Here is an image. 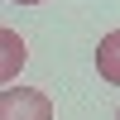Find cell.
Returning <instances> with one entry per match:
<instances>
[{
	"label": "cell",
	"mask_w": 120,
	"mask_h": 120,
	"mask_svg": "<svg viewBox=\"0 0 120 120\" xmlns=\"http://www.w3.org/2000/svg\"><path fill=\"white\" fill-rule=\"evenodd\" d=\"M15 5H43V0H15Z\"/></svg>",
	"instance_id": "obj_4"
},
{
	"label": "cell",
	"mask_w": 120,
	"mask_h": 120,
	"mask_svg": "<svg viewBox=\"0 0 120 120\" xmlns=\"http://www.w3.org/2000/svg\"><path fill=\"white\" fill-rule=\"evenodd\" d=\"M115 115H120V111H115Z\"/></svg>",
	"instance_id": "obj_5"
},
{
	"label": "cell",
	"mask_w": 120,
	"mask_h": 120,
	"mask_svg": "<svg viewBox=\"0 0 120 120\" xmlns=\"http://www.w3.org/2000/svg\"><path fill=\"white\" fill-rule=\"evenodd\" d=\"M0 48H5L0 77H5V82H15V77H19V67H24V58H29V48H24V38H19L15 29H0Z\"/></svg>",
	"instance_id": "obj_3"
},
{
	"label": "cell",
	"mask_w": 120,
	"mask_h": 120,
	"mask_svg": "<svg viewBox=\"0 0 120 120\" xmlns=\"http://www.w3.org/2000/svg\"><path fill=\"white\" fill-rule=\"evenodd\" d=\"M96 77L111 82V86H120V29H111L96 43Z\"/></svg>",
	"instance_id": "obj_2"
},
{
	"label": "cell",
	"mask_w": 120,
	"mask_h": 120,
	"mask_svg": "<svg viewBox=\"0 0 120 120\" xmlns=\"http://www.w3.org/2000/svg\"><path fill=\"white\" fill-rule=\"evenodd\" d=\"M0 120H53V101L38 86H5L0 91Z\"/></svg>",
	"instance_id": "obj_1"
}]
</instances>
